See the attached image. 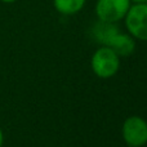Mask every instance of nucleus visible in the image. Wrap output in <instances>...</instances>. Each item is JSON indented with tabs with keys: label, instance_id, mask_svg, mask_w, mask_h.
I'll return each mask as SVG.
<instances>
[{
	"label": "nucleus",
	"instance_id": "4",
	"mask_svg": "<svg viewBox=\"0 0 147 147\" xmlns=\"http://www.w3.org/2000/svg\"><path fill=\"white\" fill-rule=\"evenodd\" d=\"M123 138L129 147H142L147 143V121L141 116H129L123 124Z\"/></svg>",
	"mask_w": 147,
	"mask_h": 147
},
{
	"label": "nucleus",
	"instance_id": "1",
	"mask_svg": "<svg viewBox=\"0 0 147 147\" xmlns=\"http://www.w3.org/2000/svg\"><path fill=\"white\" fill-rule=\"evenodd\" d=\"M92 70L98 78H112L120 67V57L110 47H101L94 52L92 57Z\"/></svg>",
	"mask_w": 147,
	"mask_h": 147
},
{
	"label": "nucleus",
	"instance_id": "10",
	"mask_svg": "<svg viewBox=\"0 0 147 147\" xmlns=\"http://www.w3.org/2000/svg\"><path fill=\"white\" fill-rule=\"evenodd\" d=\"M3 3H14L16 0H1Z\"/></svg>",
	"mask_w": 147,
	"mask_h": 147
},
{
	"label": "nucleus",
	"instance_id": "7",
	"mask_svg": "<svg viewBox=\"0 0 147 147\" xmlns=\"http://www.w3.org/2000/svg\"><path fill=\"white\" fill-rule=\"evenodd\" d=\"M53 5L58 13L72 16L79 13L85 5V0H53Z\"/></svg>",
	"mask_w": 147,
	"mask_h": 147
},
{
	"label": "nucleus",
	"instance_id": "2",
	"mask_svg": "<svg viewBox=\"0 0 147 147\" xmlns=\"http://www.w3.org/2000/svg\"><path fill=\"white\" fill-rule=\"evenodd\" d=\"M124 21L130 36L147 41V3H134L130 5Z\"/></svg>",
	"mask_w": 147,
	"mask_h": 147
},
{
	"label": "nucleus",
	"instance_id": "6",
	"mask_svg": "<svg viewBox=\"0 0 147 147\" xmlns=\"http://www.w3.org/2000/svg\"><path fill=\"white\" fill-rule=\"evenodd\" d=\"M119 28H117L116 23H110V22H103V21H99L97 23H94L93 28H92V35H93L94 40L101 43L102 45H107L111 38L115 34L119 32Z\"/></svg>",
	"mask_w": 147,
	"mask_h": 147
},
{
	"label": "nucleus",
	"instance_id": "9",
	"mask_svg": "<svg viewBox=\"0 0 147 147\" xmlns=\"http://www.w3.org/2000/svg\"><path fill=\"white\" fill-rule=\"evenodd\" d=\"M133 3H147V0H130Z\"/></svg>",
	"mask_w": 147,
	"mask_h": 147
},
{
	"label": "nucleus",
	"instance_id": "5",
	"mask_svg": "<svg viewBox=\"0 0 147 147\" xmlns=\"http://www.w3.org/2000/svg\"><path fill=\"white\" fill-rule=\"evenodd\" d=\"M106 47H110L119 57H128L134 52L136 41L134 38L130 36L129 34H123L121 31H119L112 36Z\"/></svg>",
	"mask_w": 147,
	"mask_h": 147
},
{
	"label": "nucleus",
	"instance_id": "8",
	"mask_svg": "<svg viewBox=\"0 0 147 147\" xmlns=\"http://www.w3.org/2000/svg\"><path fill=\"white\" fill-rule=\"evenodd\" d=\"M3 142H4V134H3L1 129H0V147L3 146Z\"/></svg>",
	"mask_w": 147,
	"mask_h": 147
},
{
	"label": "nucleus",
	"instance_id": "3",
	"mask_svg": "<svg viewBox=\"0 0 147 147\" xmlns=\"http://www.w3.org/2000/svg\"><path fill=\"white\" fill-rule=\"evenodd\" d=\"M130 5V0H97L96 14L99 21L117 23L124 20Z\"/></svg>",
	"mask_w": 147,
	"mask_h": 147
}]
</instances>
